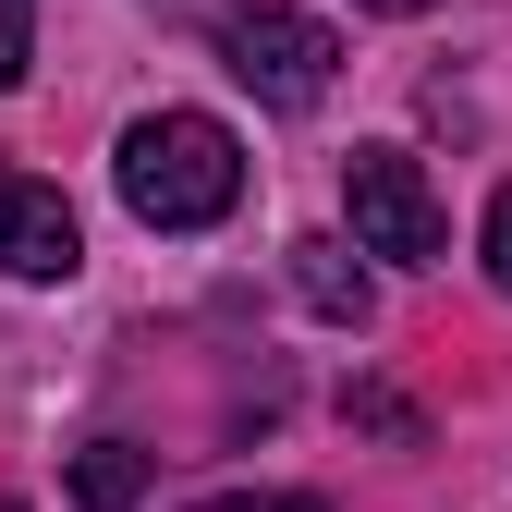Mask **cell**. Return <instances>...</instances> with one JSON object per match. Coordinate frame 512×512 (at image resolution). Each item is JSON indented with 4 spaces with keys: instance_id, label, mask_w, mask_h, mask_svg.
Returning <instances> with one entry per match:
<instances>
[{
    "instance_id": "obj_1",
    "label": "cell",
    "mask_w": 512,
    "mask_h": 512,
    "mask_svg": "<svg viewBox=\"0 0 512 512\" xmlns=\"http://www.w3.org/2000/svg\"><path fill=\"white\" fill-rule=\"evenodd\" d=\"M110 171H122V208H135L147 232H208L244 196V147H232V122H208V110H147Z\"/></svg>"
},
{
    "instance_id": "obj_2",
    "label": "cell",
    "mask_w": 512,
    "mask_h": 512,
    "mask_svg": "<svg viewBox=\"0 0 512 512\" xmlns=\"http://www.w3.org/2000/svg\"><path fill=\"white\" fill-rule=\"evenodd\" d=\"M342 220H354V256H403V269H439V256H452L439 183L403 147H354L342 159Z\"/></svg>"
},
{
    "instance_id": "obj_3",
    "label": "cell",
    "mask_w": 512,
    "mask_h": 512,
    "mask_svg": "<svg viewBox=\"0 0 512 512\" xmlns=\"http://www.w3.org/2000/svg\"><path fill=\"white\" fill-rule=\"evenodd\" d=\"M220 61H232V86L244 98H269V110H317L330 98V74H342V37L317 25V13H232L220 25Z\"/></svg>"
},
{
    "instance_id": "obj_4",
    "label": "cell",
    "mask_w": 512,
    "mask_h": 512,
    "mask_svg": "<svg viewBox=\"0 0 512 512\" xmlns=\"http://www.w3.org/2000/svg\"><path fill=\"white\" fill-rule=\"evenodd\" d=\"M0 269H13V281H74L86 269L74 208H61L49 183H25V171H0Z\"/></svg>"
},
{
    "instance_id": "obj_5",
    "label": "cell",
    "mask_w": 512,
    "mask_h": 512,
    "mask_svg": "<svg viewBox=\"0 0 512 512\" xmlns=\"http://www.w3.org/2000/svg\"><path fill=\"white\" fill-rule=\"evenodd\" d=\"M293 293L330 317V330H366V317H378V293H366V269H354L342 232H305V244H293Z\"/></svg>"
},
{
    "instance_id": "obj_6",
    "label": "cell",
    "mask_w": 512,
    "mask_h": 512,
    "mask_svg": "<svg viewBox=\"0 0 512 512\" xmlns=\"http://www.w3.org/2000/svg\"><path fill=\"white\" fill-rule=\"evenodd\" d=\"M74 500L86 512H135L147 500V452H135V439H86V452H74Z\"/></svg>"
},
{
    "instance_id": "obj_7",
    "label": "cell",
    "mask_w": 512,
    "mask_h": 512,
    "mask_svg": "<svg viewBox=\"0 0 512 512\" xmlns=\"http://www.w3.org/2000/svg\"><path fill=\"white\" fill-rule=\"evenodd\" d=\"M25 61H37V0H0V98L25 86Z\"/></svg>"
},
{
    "instance_id": "obj_8",
    "label": "cell",
    "mask_w": 512,
    "mask_h": 512,
    "mask_svg": "<svg viewBox=\"0 0 512 512\" xmlns=\"http://www.w3.org/2000/svg\"><path fill=\"white\" fill-rule=\"evenodd\" d=\"M476 269L512 293V183H500V196H488V232H476Z\"/></svg>"
},
{
    "instance_id": "obj_9",
    "label": "cell",
    "mask_w": 512,
    "mask_h": 512,
    "mask_svg": "<svg viewBox=\"0 0 512 512\" xmlns=\"http://www.w3.org/2000/svg\"><path fill=\"white\" fill-rule=\"evenodd\" d=\"M196 512H317V500H281V488H256V500H244V488H232V500H196Z\"/></svg>"
},
{
    "instance_id": "obj_10",
    "label": "cell",
    "mask_w": 512,
    "mask_h": 512,
    "mask_svg": "<svg viewBox=\"0 0 512 512\" xmlns=\"http://www.w3.org/2000/svg\"><path fill=\"white\" fill-rule=\"evenodd\" d=\"M354 13H427V0H354Z\"/></svg>"
}]
</instances>
